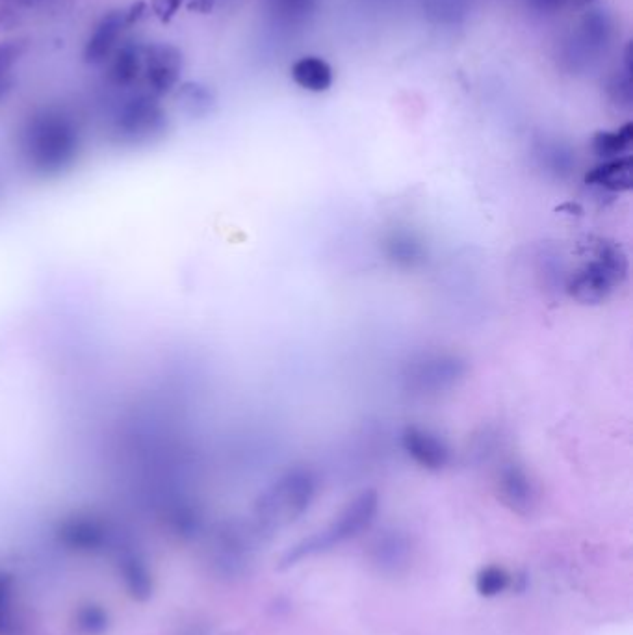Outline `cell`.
<instances>
[{"label":"cell","instance_id":"22","mask_svg":"<svg viewBox=\"0 0 633 635\" xmlns=\"http://www.w3.org/2000/svg\"><path fill=\"white\" fill-rule=\"evenodd\" d=\"M182 0H153V10L160 17H171L181 8Z\"/></svg>","mask_w":633,"mask_h":635},{"label":"cell","instance_id":"5","mask_svg":"<svg viewBox=\"0 0 633 635\" xmlns=\"http://www.w3.org/2000/svg\"><path fill=\"white\" fill-rule=\"evenodd\" d=\"M169 119L160 101L145 91H129L116 104L108 132L125 147H143L158 142L168 132Z\"/></svg>","mask_w":633,"mask_h":635},{"label":"cell","instance_id":"2","mask_svg":"<svg viewBox=\"0 0 633 635\" xmlns=\"http://www.w3.org/2000/svg\"><path fill=\"white\" fill-rule=\"evenodd\" d=\"M318 483L309 468L296 467L273 481L255 504V526L264 535L285 530L312 506Z\"/></svg>","mask_w":633,"mask_h":635},{"label":"cell","instance_id":"4","mask_svg":"<svg viewBox=\"0 0 633 635\" xmlns=\"http://www.w3.org/2000/svg\"><path fill=\"white\" fill-rule=\"evenodd\" d=\"M628 255L619 244L600 240L593 257L570 275L567 292L582 305H600L608 301L628 277Z\"/></svg>","mask_w":633,"mask_h":635},{"label":"cell","instance_id":"21","mask_svg":"<svg viewBox=\"0 0 633 635\" xmlns=\"http://www.w3.org/2000/svg\"><path fill=\"white\" fill-rule=\"evenodd\" d=\"M543 10H563V8H583L593 0H535Z\"/></svg>","mask_w":633,"mask_h":635},{"label":"cell","instance_id":"9","mask_svg":"<svg viewBox=\"0 0 633 635\" xmlns=\"http://www.w3.org/2000/svg\"><path fill=\"white\" fill-rule=\"evenodd\" d=\"M401 448L418 467L439 472L450 465L452 452L446 441L431 429L407 426L401 433Z\"/></svg>","mask_w":633,"mask_h":635},{"label":"cell","instance_id":"18","mask_svg":"<svg viewBox=\"0 0 633 635\" xmlns=\"http://www.w3.org/2000/svg\"><path fill=\"white\" fill-rule=\"evenodd\" d=\"M511 574L504 567L489 565L483 567L476 576V591L481 597L494 598L505 593L511 587Z\"/></svg>","mask_w":633,"mask_h":635},{"label":"cell","instance_id":"8","mask_svg":"<svg viewBox=\"0 0 633 635\" xmlns=\"http://www.w3.org/2000/svg\"><path fill=\"white\" fill-rule=\"evenodd\" d=\"M134 23V13L110 12L104 15L103 19L93 26L90 38L84 45V60L91 65H104L110 56L121 47L125 41V32Z\"/></svg>","mask_w":633,"mask_h":635},{"label":"cell","instance_id":"23","mask_svg":"<svg viewBox=\"0 0 633 635\" xmlns=\"http://www.w3.org/2000/svg\"><path fill=\"white\" fill-rule=\"evenodd\" d=\"M8 2H13L17 6H25V8H36V6H41V4H45L49 0H8Z\"/></svg>","mask_w":633,"mask_h":635},{"label":"cell","instance_id":"6","mask_svg":"<svg viewBox=\"0 0 633 635\" xmlns=\"http://www.w3.org/2000/svg\"><path fill=\"white\" fill-rule=\"evenodd\" d=\"M466 376L465 361L455 355L435 353L409 364L405 372L407 389L418 396H439L457 387Z\"/></svg>","mask_w":633,"mask_h":635},{"label":"cell","instance_id":"7","mask_svg":"<svg viewBox=\"0 0 633 635\" xmlns=\"http://www.w3.org/2000/svg\"><path fill=\"white\" fill-rule=\"evenodd\" d=\"M182 54L168 43L147 45L143 52L142 91L156 99L177 90L181 80Z\"/></svg>","mask_w":633,"mask_h":635},{"label":"cell","instance_id":"15","mask_svg":"<svg viewBox=\"0 0 633 635\" xmlns=\"http://www.w3.org/2000/svg\"><path fill=\"white\" fill-rule=\"evenodd\" d=\"M633 142V123H624L621 129L600 130L593 136V151L596 156L608 160V158H617L624 156Z\"/></svg>","mask_w":633,"mask_h":635},{"label":"cell","instance_id":"14","mask_svg":"<svg viewBox=\"0 0 633 635\" xmlns=\"http://www.w3.org/2000/svg\"><path fill=\"white\" fill-rule=\"evenodd\" d=\"M292 78L303 90L323 93L333 86V69L323 58L303 56L292 65Z\"/></svg>","mask_w":633,"mask_h":635},{"label":"cell","instance_id":"1","mask_svg":"<svg viewBox=\"0 0 633 635\" xmlns=\"http://www.w3.org/2000/svg\"><path fill=\"white\" fill-rule=\"evenodd\" d=\"M77 117L62 106H41L17 130V155L36 179H58L77 166L82 155Z\"/></svg>","mask_w":633,"mask_h":635},{"label":"cell","instance_id":"19","mask_svg":"<svg viewBox=\"0 0 633 635\" xmlns=\"http://www.w3.org/2000/svg\"><path fill=\"white\" fill-rule=\"evenodd\" d=\"M23 41H4L0 43V99L6 97V93L10 91L12 80H10V71L13 65L19 62V58L23 56Z\"/></svg>","mask_w":633,"mask_h":635},{"label":"cell","instance_id":"11","mask_svg":"<svg viewBox=\"0 0 633 635\" xmlns=\"http://www.w3.org/2000/svg\"><path fill=\"white\" fill-rule=\"evenodd\" d=\"M143 52L145 47L123 41L110 60L106 62V77L112 88L121 91H136V86H142Z\"/></svg>","mask_w":633,"mask_h":635},{"label":"cell","instance_id":"3","mask_svg":"<svg viewBox=\"0 0 633 635\" xmlns=\"http://www.w3.org/2000/svg\"><path fill=\"white\" fill-rule=\"evenodd\" d=\"M377 511H379V496L375 491H364L357 498H353L325 530L312 533L311 537L292 546L281 561V567L290 569L305 559L314 558L335 546L346 543L349 539H355L357 535L366 532L374 524Z\"/></svg>","mask_w":633,"mask_h":635},{"label":"cell","instance_id":"10","mask_svg":"<svg viewBox=\"0 0 633 635\" xmlns=\"http://www.w3.org/2000/svg\"><path fill=\"white\" fill-rule=\"evenodd\" d=\"M498 496L513 513L528 515L537 504V489L526 468L507 463L498 472Z\"/></svg>","mask_w":633,"mask_h":635},{"label":"cell","instance_id":"20","mask_svg":"<svg viewBox=\"0 0 633 635\" xmlns=\"http://www.w3.org/2000/svg\"><path fill=\"white\" fill-rule=\"evenodd\" d=\"M273 8L283 15H303L309 12L314 4V0H272Z\"/></svg>","mask_w":633,"mask_h":635},{"label":"cell","instance_id":"17","mask_svg":"<svg viewBox=\"0 0 633 635\" xmlns=\"http://www.w3.org/2000/svg\"><path fill=\"white\" fill-rule=\"evenodd\" d=\"M388 257L400 268H416L424 262V246L413 234L400 233L390 236L387 242Z\"/></svg>","mask_w":633,"mask_h":635},{"label":"cell","instance_id":"12","mask_svg":"<svg viewBox=\"0 0 633 635\" xmlns=\"http://www.w3.org/2000/svg\"><path fill=\"white\" fill-rule=\"evenodd\" d=\"M585 184L608 194L630 192L633 184L632 156H617L596 164L585 173Z\"/></svg>","mask_w":633,"mask_h":635},{"label":"cell","instance_id":"13","mask_svg":"<svg viewBox=\"0 0 633 635\" xmlns=\"http://www.w3.org/2000/svg\"><path fill=\"white\" fill-rule=\"evenodd\" d=\"M411 552V543L403 533L387 532L372 546V561L387 574H400L409 567Z\"/></svg>","mask_w":633,"mask_h":635},{"label":"cell","instance_id":"16","mask_svg":"<svg viewBox=\"0 0 633 635\" xmlns=\"http://www.w3.org/2000/svg\"><path fill=\"white\" fill-rule=\"evenodd\" d=\"M177 99H179L182 110L192 117L208 116L216 106L214 93L208 90L207 86L197 84V82H188V84L177 86Z\"/></svg>","mask_w":633,"mask_h":635}]
</instances>
